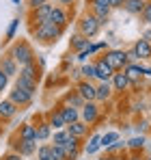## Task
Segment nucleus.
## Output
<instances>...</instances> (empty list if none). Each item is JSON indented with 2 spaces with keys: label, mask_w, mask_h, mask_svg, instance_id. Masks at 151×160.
I'll use <instances>...</instances> for the list:
<instances>
[{
  "label": "nucleus",
  "mask_w": 151,
  "mask_h": 160,
  "mask_svg": "<svg viewBox=\"0 0 151 160\" xmlns=\"http://www.w3.org/2000/svg\"><path fill=\"white\" fill-rule=\"evenodd\" d=\"M129 147H132V149H143V147H145V136L132 138V141H129Z\"/></svg>",
  "instance_id": "obj_34"
},
{
  "label": "nucleus",
  "mask_w": 151,
  "mask_h": 160,
  "mask_svg": "<svg viewBox=\"0 0 151 160\" xmlns=\"http://www.w3.org/2000/svg\"><path fill=\"white\" fill-rule=\"evenodd\" d=\"M20 76H22V78H28V80H35V78H37V69H35V65H32V63L26 65L24 69L20 72Z\"/></svg>",
  "instance_id": "obj_29"
},
{
  "label": "nucleus",
  "mask_w": 151,
  "mask_h": 160,
  "mask_svg": "<svg viewBox=\"0 0 151 160\" xmlns=\"http://www.w3.org/2000/svg\"><path fill=\"white\" fill-rule=\"evenodd\" d=\"M52 9H54V7H50V4H43V7L35 9V20H37V26H39V24H46V22H50Z\"/></svg>",
  "instance_id": "obj_10"
},
{
  "label": "nucleus",
  "mask_w": 151,
  "mask_h": 160,
  "mask_svg": "<svg viewBox=\"0 0 151 160\" xmlns=\"http://www.w3.org/2000/svg\"><path fill=\"white\" fill-rule=\"evenodd\" d=\"M78 93L86 100V102H93V100H97V87H93L91 82H80V87H78Z\"/></svg>",
  "instance_id": "obj_6"
},
{
  "label": "nucleus",
  "mask_w": 151,
  "mask_h": 160,
  "mask_svg": "<svg viewBox=\"0 0 151 160\" xmlns=\"http://www.w3.org/2000/svg\"><path fill=\"white\" fill-rule=\"evenodd\" d=\"M67 132L71 134V136H84V132H86V126L84 123H80V121H76V123H69L67 126Z\"/></svg>",
  "instance_id": "obj_20"
},
{
  "label": "nucleus",
  "mask_w": 151,
  "mask_h": 160,
  "mask_svg": "<svg viewBox=\"0 0 151 160\" xmlns=\"http://www.w3.org/2000/svg\"><path fill=\"white\" fill-rule=\"evenodd\" d=\"M50 22L52 24H56V26H65L67 24V15L61 11V9H52V15H50Z\"/></svg>",
  "instance_id": "obj_18"
},
{
  "label": "nucleus",
  "mask_w": 151,
  "mask_h": 160,
  "mask_svg": "<svg viewBox=\"0 0 151 160\" xmlns=\"http://www.w3.org/2000/svg\"><path fill=\"white\" fill-rule=\"evenodd\" d=\"M82 74L86 78H97V72H95V65H84L82 67Z\"/></svg>",
  "instance_id": "obj_35"
},
{
  "label": "nucleus",
  "mask_w": 151,
  "mask_h": 160,
  "mask_svg": "<svg viewBox=\"0 0 151 160\" xmlns=\"http://www.w3.org/2000/svg\"><path fill=\"white\" fill-rule=\"evenodd\" d=\"M97 115H100V110H97V106H95L93 102H86V104L82 106V119H84L86 123H93V121L97 119Z\"/></svg>",
  "instance_id": "obj_8"
},
{
  "label": "nucleus",
  "mask_w": 151,
  "mask_h": 160,
  "mask_svg": "<svg viewBox=\"0 0 151 160\" xmlns=\"http://www.w3.org/2000/svg\"><path fill=\"white\" fill-rule=\"evenodd\" d=\"M149 160H151V158H149Z\"/></svg>",
  "instance_id": "obj_49"
},
{
  "label": "nucleus",
  "mask_w": 151,
  "mask_h": 160,
  "mask_svg": "<svg viewBox=\"0 0 151 160\" xmlns=\"http://www.w3.org/2000/svg\"><path fill=\"white\" fill-rule=\"evenodd\" d=\"M110 7H125V0H108Z\"/></svg>",
  "instance_id": "obj_40"
},
{
  "label": "nucleus",
  "mask_w": 151,
  "mask_h": 160,
  "mask_svg": "<svg viewBox=\"0 0 151 160\" xmlns=\"http://www.w3.org/2000/svg\"><path fill=\"white\" fill-rule=\"evenodd\" d=\"M39 160H54V158H52V145H43V147H39Z\"/></svg>",
  "instance_id": "obj_32"
},
{
  "label": "nucleus",
  "mask_w": 151,
  "mask_h": 160,
  "mask_svg": "<svg viewBox=\"0 0 151 160\" xmlns=\"http://www.w3.org/2000/svg\"><path fill=\"white\" fill-rule=\"evenodd\" d=\"M106 63L117 72V69H123L127 65V54L123 50H112V52L106 54Z\"/></svg>",
  "instance_id": "obj_3"
},
{
  "label": "nucleus",
  "mask_w": 151,
  "mask_h": 160,
  "mask_svg": "<svg viewBox=\"0 0 151 160\" xmlns=\"http://www.w3.org/2000/svg\"><path fill=\"white\" fill-rule=\"evenodd\" d=\"M15 104L11 102V100H2L0 102V117H4V119H9V117H13L15 115Z\"/></svg>",
  "instance_id": "obj_14"
},
{
  "label": "nucleus",
  "mask_w": 151,
  "mask_h": 160,
  "mask_svg": "<svg viewBox=\"0 0 151 160\" xmlns=\"http://www.w3.org/2000/svg\"><path fill=\"white\" fill-rule=\"evenodd\" d=\"M95 72H97V78H100L101 82H108V78L114 76V69L106 63V58H101V61L95 63Z\"/></svg>",
  "instance_id": "obj_5"
},
{
  "label": "nucleus",
  "mask_w": 151,
  "mask_h": 160,
  "mask_svg": "<svg viewBox=\"0 0 151 160\" xmlns=\"http://www.w3.org/2000/svg\"><path fill=\"white\" fill-rule=\"evenodd\" d=\"M125 74H127V78H129V80H136V78H140L143 74H151V67H138V65H127Z\"/></svg>",
  "instance_id": "obj_12"
},
{
  "label": "nucleus",
  "mask_w": 151,
  "mask_h": 160,
  "mask_svg": "<svg viewBox=\"0 0 151 160\" xmlns=\"http://www.w3.org/2000/svg\"><path fill=\"white\" fill-rule=\"evenodd\" d=\"M67 138H69V132H65V130H58V132L54 134V145H58V147H65Z\"/></svg>",
  "instance_id": "obj_28"
},
{
  "label": "nucleus",
  "mask_w": 151,
  "mask_h": 160,
  "mask_svg": "<svg viewBox=\"0 0 151 160\" xmlns=\"http://www.w3.org/2000/svg\"><path fill=\"white\" fill-rule=\"evenodd\" d=\"M106 160H123V158H119V156H110V158H106Z\"/></svg>",
  "instance_id": "obj_44"
},
{
  "label": "nucleus",
  "mask_w": 151,
  "mask_h": 160,
  "mask_svg": "<svg viewBox=\"0 0 151 160\" xmlns=\"http://www.w3.org/2000/svg\"><path fill=\"white\" fill-rule=\"evenodd\" d=\"M112 80H114V89H117V91H123L127 84H129L127 74H114V76H112Z\"/></svg>",
  "instance_id": "obj_22"
},
{
  "label": "nucleus",
  "mask_w": 151,
  "mask_h": 160,
  "mask_svg": "<svg viewBox=\"0 0 151 160\" xmlns=\"http://www.w3.org/2000/svg\"><path fill=\"white\" fill-rule=\"evenodd\" d=\"M82 102H84V98H82V95H80V93H78V95H67V104H69V106H82Z\"/></svg>",
  "instance_id": "obj_33"
},
{
  "label": "nucleus",
  "mask_w": 151,
  "mask_h": 160,
  "mask_svg": "<svg viewBox=\"0 0 151 160\" xmlns=\"http://www.w3.org/2000/svg\"><path fill=\"white\" fill-rule=\"evenodd\" d=\"M145 7H147V2H145V0H125L127 13L138 15V13H143V11H145Z\"/></svg>",
  "instance_id": "obj_13"
},
{
  "label": "nucleus",
  "mask_w": 151,
  "mask_h": 160,
  "mask_svg": "<svg viewBox=\"0 0 151 160\" xmlns=\"http://www.w3.org/2000/svg\"><path fill=\"white\" fill-rule=\"evenodd\" d=\"M61 2H63V4H71L74 0H61Z\"/></svg>",
  "instance_id": "obj_45"
},
{
  "label": "nucleus",
  "mask_w": 151,
  "mask_h": 160,
  "mask_svg": "<svg viewBox=\"0 0 151 160\" xmlns=\"http://www.w3.org/2000/svg\"><path fill=\"white\" fill-rule=\"evenodd\" d=\"M35 141H22L20 138V143H17V152H20V156H30L32 152H35Z\"/></svg>",
  "instance_id": "obj_16"
},
{
  "label": "nucleus",
  "mask_w": 151,
  "mask_h": 160,
  "mask_svg": "<svg viewBox=\"0 0 151 160\" xmlns=\"http://www.w3.org/2000/svg\"><path fill=\"white\" fill-rule=\"evenodd\" d=\"M50 136V123H41L39 128H37V141H43V138H48Z\"/></svg>",
  "instance_id": "obj_31"
},
{
  "label": "nucleus",
  "mask_w": 151,
  "mask_h": 160,
  "mask_svg": "<svg viewBox=\"0 0 151 160\" xmlns=\"http://www.w3.org/2000/svg\"><path fill=\"white\" fill-rule=\"evenodd\" d=\"M110 93H112V91H110V84H108V82H101L100 87H97V100H100V102H106V100L110 98Z\"/></svg>",
  "instance_id": "obj_23"
},
{
  "label": "nucleus",
  "mask_w": 151,
  "mask_h": 160,
  "mask_svg": "<svg viewBox=\"0 0 151 160\" xmlns=\"http://www.w3.org/2000/svg\"><path fill=\"white\" fill-rule=\"evenodd\" d=\"M30 98H32V93H28V91L20 89V87H15V91H11V95H9V100L13 104H28Z\"/></svg>",
  "instance_id": "obj_7"
},
{
  "label": "nucleus",
  "mask_w": 151,
  "mask_h": 160,
  "mask_svg": "<svg viewBox=\"0 0 151 160\" xmlns=\"http://www.w3.org/2000/svg\"><path fill=\"white\" fill-rule=\"evenodd\" d=\"M100 147H101V136H100V134H95V136L91 138V143L84 147V152H86V154H95Z\"/></svg>",
  "instance_id": "obj_25"
},
{
  "label": "nucleus",
  "mask_w": 151,
  "mask_h": 160,
  "mask_svg": "<svg viewBox=\"0 0 151 160\" xmlns=\"http://www.w3.org/2000/svg\"><path fill=\"white\" fill-rule=\"evenodd\" d=\"M7 80H9V76H7V74L0 69V93L4 91V87H7Z\"/></svg>",
  "instance_id": "obj_38"
},
{
  "label": "nucleus",
  "mask_w": 151,
  "mask_h": 160,
  "mask_svg": "<svg viewBox=\"0 0 151 160\" xmlns=\"http://www.w3.org/2000/svg\"><path fill=\"white\" fill-rule=\"evenodd\" d=\"M13 56H15V61L20 63V65H30L32 63V50L26 46V43H20V46H15V50H13Z\"/></svg>",
  "instance_id": "obj_4"
},
{
  "label": "nucleus",
  "mask_w": 151,
  "mask_h": 160,
  "mask_svg": "<svg viewBox=\"0 0 151 160\" xmlns=\"http://www.w3.org/2000/svg\"><path fill=\"white\" fill-rule=\"evenodd\" d=\"M134 52H136L138 58H149L151 56V43L147 39H138L136 46H134Z\"/></svg>",
  "instance_id": "obj_11"
},
{
  "label": "nucleus",
  "mask_w": 151,
  "mask_h": 160,
  "mask_svg": "<svg viewBox=\"0 0 151 160\" xmlns=\"http://www.w3.org/2000/svg\"><path fill=\"white\" fill-rule=\"evenodd\" d=\"M4 160H22V156H20V154H9Z\"/></svg>",
  "instance_id": "obj_42"
},
{
  "label": "nucleus",
  "mask_w": 151,
  "mask_h": 160,
  "mask_svg": "<svg viewBox=\"0 0 151 160\" xmlns=\"http://www.w3.org/2000/svg\"><path fill=\"white\" fill-rule=\"evenodd\" d=\"M100 26H101V22H100V18H95V15H86V18L80 22V30H82L84 37H93V35H97Z\"/></svg>",
  "instance_id": "obj_2"
},
{
  "label": "nucleus",
  "mask_w": 151,
  "mask_h": 160,
  "mask_svg": "<svg viewBox=\"0 0 151 160\" xmlns=\"http://www.w3.org/2000/svg\"><path fill=\"white\" fill-rule=\"evenodd\" d=\"M15 87H20V89H24V91H28V93H35V80H28V78H17V82H15Z\"/></svg>",
  "instance_id": "obj_24"
},
{
  "label": "nucleus",
  "mask_w": 151,
  "mask_h": 160,
  "mask_svg": "<svg viewBox=\"0 0 151 160\" xmlns=\"http://www.w3.org/2000/svg\"><path fill=\"white\" fill-rule=\"evenodd\" d=\"M101 160H106V158H101Z\"/></svg>",
  "instance_id": "obj_48"
},
{
  "label": "nucleus",
  "mask_w": 151,
  "mask_h": 160,
  "mask_svg": "<svg viewBox=\"0 0 151 160\" xmlns=\"http://www.w3.org/2000/svg\"><path fill=\"white\" fill-rule=\"evenodd\" d=\"M71 46H74L76 50H80V52H84V50H89V48H91V43H89V39H82V37H74V41H71Z\"/></svg>",
  "instance_id": "obj_27"
},
{
  "label": "nucleus",
  "mask_w": 151,
  "mask_h": 160,
  "mask_svg": "<svg viewBox=\"0 0 151 160\" xmlns=\"http://www.w3.org/2000/svg\"><path fill=\"white\" fill-rule=\"evenodd\" d=\"M61 112H63V117H65L67 126H69V123H76V121H78V110H76L74 106H63V108H61Z\"/></svg>",
  "instance_id": "obj_19"
},
{
  "label": "nucleus",
  "mask_w": 151,
  "mask_h": 160,
  "mask_svg": "<svg viewBox=\"0 0 151 160\" xmlns=\"http://www.w3.org/2000/svg\"><path fill=\"white\" fill-rule=\"evenodd\" d=\"M89 54H91V52H89V50H84V52H80V54H78V58H80V61H84V58H86Z\"/></svg>",
  "instance_id": "obj_43"
},
{
  "label": "nucleus",
  "mask_w": 151,
  "mask_h": 160,
  "mask_svg": "<svg viewBox=\"0 0 151 160\" xmlns=\"http://www.w3.org/2000/svg\"><path fill=\"white\" fill-rule=\"evenodd\" d=\"M93 11H95V18L106 20L108 13H110V2H108V0H95V2H93Z\"/></svg>",
  "instance_id": "obj_9"
},
{
  "label": "nucleus",
  "mask_w": 151,
  "mask_h": 160,
  "mask_svg": "<svg viewBox=\"0 0 151 160\" xmlns=\"http://www.w3.org/2000/svg\"><path fill=\"white\" fill-rule=\"evenodd\" d=\"M43 4H48V0H30V7H32V9H39V7H43Z\"/></svg>",
  "instance_id": "obj_39"
},
{
  "label": "nucleus",
  "mask_w": 151,
  "mask_h": 160,
  "mask_svg": "<svg viewBox=\"0 0 151 160\" xmlns=\"http://www.w3.org/2000/svg\"><path fill=\"white\" fill-rule=\"evenodd\" d=\"M117 141H119V134L117 132H108V134L101 136V147H112Z\"/></svg>",
  "instance_id": "obj_26"
},
{
  "label": "nucleus",
  "mask_w": 151,
  "mask_h": 160,
  "mask_svg": "<svg viewBox=\"0 0 151 160\" xmlns=\"http://www.w3.org/2000/svg\"><path fill=\"white\" fill-rule=\"evenodd\" d=\"M0 69L11 78V76H15V69H17V67H15V61H13V58H4V61L0 63Z\"/></svg>",
  "instance_id": "obj_21"
},
{
  "label": "nucleus",
  "mask_w": 151,
  "mask_h": 160,
  "mask_svg": "<svg viewBox=\"0 0 151 160\" xmlns=\"http://www.w3.org/2000/svg\"><path fill=\"white\" fill-rule=\"evenodd\" d=\"M20 138L22 141H35L37 143V128L30 126V123H26L24 128H22V132H20Z\"/></svg>",
  "instance_id": "obj_17"
},
{
  "label": "nucleus",
  "mask_w": 151,
  "mask_h": 160,
  "mask_svg": "<svg viewBox=\"0 0 151 160\" xmlns=\"http://www.w3.org/2000/svg\"><path fill=\"white\" fill-rule=\"evenodd\" d=\"M35 35H37V39L52 41V39H56V37L61 35V26H56V24H52V22H46V24H39V26L35 28Z\"/></svg>",
  "instance_id": "obj_1"
},
{
  "label": "nucleus",
  "mask_w": 151,
  "mask_h": 160,
  "mask_svg": "<svg viewBox=\"0 0 151 160\" xmlns=\"http://www.w3.org/2000/svg\"><path fill=\"white\" fill-rule=\"evenodd\" d=\"M101 48H104V43H95V46H91V48H89V52L93 54V52H97V50H101Z\"/></svg>",
  "instance_id": "obj_41"
},
{
  "label": "nucleus",
  "mask_w": 151,
  "mask_h": 160,
  "mask_svg": "<svg viewBox=\"0 0 151 160\" xmlns=\"http://www.w3.org/2000/svg\"><path fill=\"white\" fill-rule=\"evenodd\" d=\"M50 126H54V130H63L67 126V121H65V117H63L61 110H56V112L50 115Z\"/></svg>",
  "instance_id": "obj_15"
},
{
  "label": "nucleus",
  "mask_w": 151,
  "mask_h": 160,
  "mask_svg": "<svg viewBox=\"0 0 151 160\" xmlns=\"http://www.w3.org/2000/svg\"><path fill=\"white\" fill-rule=\"evenodd\" d=\"M143 20L151 24V2H147V7H145V11H143Z\"/></svg>",
  "instance_id": "obj_36"
},
{
  "label": "nucleus",
  "mask_w": 151,
  "mask_h": 160,
  "mask_svg": "<svg viewBox=\"0 0 151 160\" xmlns=\"http://www.w3.org/2000/svg\"><path fill=\"white\" fill-rule=\"evenodd\" d=\"M129 160H140V158H138V156H132V158H129Z\"/></svg>",
  "instance_id": "obj_46"
},
{
  "label": "nucleus",
  "mask_w": 151,
  "mask_h": 160,
  "mask_svg": "<svg viewBox=\"0 0 151 160\" xmlns=\"http://www.w3.org/2000/svg\"><path fill=\"white\" fill-rule=\"evenodd\" d=\"M17 26H20V20H13V22H11V26H9V32H7V35H9V39H11V37L15 35Z\"/></svg>",
  "instance_id": "obj_37"
},
{
  "label": "nucleus",
  "mask_w": 151,
  "mask_h": 160,
  "mask_svg": "<svg viewBox=\"0 0 151 160\" xmlns=\"http://www.w3.org/2000/svg\"><path fill=\"white\" fill-rule=\"evenodd\" d=\"M13 2H20V0H13Z\"/></svg>",
  "instance_id": "obj_47"
},
{
  "label": "nucleus",
  "mask_w": 151,
  "mask_h": 160,
  "mask_svg": "<svg viewBox=\"0 0 151 160\" xmlns=\"http://www.w3.org/2000/svg\"><path fill=\"white\" fill-rule=\"evenodd\" d=\"M52 158H54V160H67V152H65V147L52 145Z\"/></svg>",
  "instance_id": "obj_30"
}]
</instances>
